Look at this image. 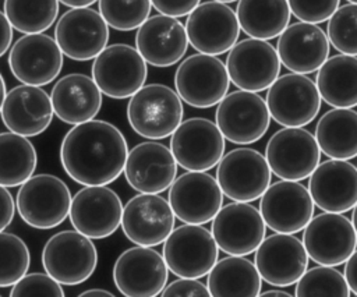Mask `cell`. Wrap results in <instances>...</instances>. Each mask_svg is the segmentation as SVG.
I'll use <instances>...</instances> for the list:
<instances>
[{
  "label": "cell",
  "mask_w": 357,
  "mask_h": 297,
  "mask_svg": "<svg viewBox=\"0 0 357 297\" xmlns=\"http://www.w3.org/2000/svg\"><path fill=\"white\" fill-rule=\"evenodd\" d=\"M225 137L216 123L191 117L178 124L170 137V151L184 170L208 172L223 156Z\"/></svg>",
  "instance_id": "7c38bea8"
},
{
  "label": "cell",
  "mask_w": 357,
  "mask_h": 297,
  "mask_svg": "<svg viewBox=\"0 0 357 297\" xmlns=\"http://www.w3.org/2000/svg\"><path fill=\"white\" fill-rule=\"evenodd\" d=\"M31 265L26 243L17 234L0 231V287H10L21 279Z\"/></svg>",
  "instance_id": "74e56055"
},
{
  "label": "cell",
  "mask_w": 357,
  "mask_h": 297,
  "mask_svg": "<svg viewBox=\"0 0 357 297\" xmlns=\"http://www.w3.org/2000/svg\"><path fill=\"white\" fill-rule=\"evenodd\" d=\"M255 252V268L271 286L289 287L308 268V254L301 240L287 233H275L261 241Z\"/></svg>",
  "instance_id": "cb8c5ba5"
},
{
  "label": "cell",
  "mask_w": 357,
  "mask_h": 297,
  "mask_svg": "<svg viewBox=\"0 0 357 297\" xmlns=\"http://www.w3.org/2000/svg\"><path fill=\"white\" fill-rule=\"evenodd\" d=\"M170 208L183 223L211 222L223 204V192L215 177L206 172L183 173L169 187Z\"/></svg>",
  "instance_id": "7402d4cb"
},
{
  "label": "cell",
  "mask_w": 357,
  "mask_h": 297,
  "mask_svg": "<svg viewBox=\"0 0 357 297\" xmlns=\"http://www.w3.org/2000/svg\"><path fill=\"white\" fill-rule=\"evenodd\" d=\"M11 297H22V296H54L63 297L64 290L61 283L53 279L49 273H25L21 279H18L10 290Z\"/></svg>",
  "instance_id": "60d3db41"
},
{
  "label": "cell",
  "mask_w": 357,
  "mask_h": 297,
  "mask_svg": "<svg viewBox=\"0 0 357 297\" xmlns=\"http://www.w3.org/2000/svg\"><path fill=\"white\" fill-rule=\"evenodd\" d=\"M351 223H353V227L356 230V234H357V204L353 206V213H351Z\"/></svg>",
  "instance_id": "f5cc1de1"
},
{
  "label": "cell",
  "mask_w": 357,
  "mask_h": 297,
  "mask_svg": "<svg viewBox=\"0 0 357 297\" xmlns=\"http://www.w3.org/2000/svg\"><path fill=\"white\" fill-rule=\"evenodd\" d=\"M54 40L68 59L88 61L107 46L109 25L91 7L70 8L56 22Z\"/></svg>",
  "instance_id": "ac0fdd59"
},
{
  "label": "cell",
  "mask_w": 357,
  "mask_h": 297,
  "mask_svg": "<svg viewBox=\"0 0 357 297\" xmlns=\"http://www.w3.org/2000/svg\"><path fill=\"white\" fill-rule=\"evenodd\" d=\"M226 70L238 89L261 92L268 89L280 73L276 49L264 39L247 38L236 42L226 57Z\"/></svg>",
  "instance_id": "e0dca14e"
},
{
  "label": "cell",
  "mask_w": 357,
  "mask_h": 297,
  "mask_svg": "<svg viewBox=\"0 0 357 297\" xmlns=\"http://www.w3.org/2000/svg\"><path fill=\"white\" fill-rule=\"evenodd\" d=\"M329 39L322 28L311 22H294L279 35L276 52L287 70L297 74H311L328 59Z\"/></svg>",
  "instance_id": "f1b7e54d"
},
{
  "label": "cell",
  "mask_w": 357,
  "mask_h": 297,
  "mask_svg": "<svg viewBox=\"0 0 357 297\" xmlns=\"http://www.w3.org/2000/svg\"><path fill=\"white\" fill-rule=\"evenodd\" d=\"M308 191L324 212H347L357 204V167L342 159L318 163L310 174Z\"/></svg>",
  "instance_id": "83f0119b"
},
{
  "label": "cell",
  "mask_w": 357,
  "mask_h": 297,
  "mask_svg": "<svg viewBox=\"0 0 357 297\" xmlns=\"http://www.w3.org/2000/svg\"><path fill=\"white\" fill-rule=\"evenodd\" d=\"M163 297L170 296H190V297H206L209 296V290L206 284L201 283L194 277H180L173 280L160 293Z\"/></svg>",
  "instance_id": "7bdbcfd3"
},
{
  "label": "cell",
  "mask_w": 357,
  "mask_h": 297,
  "mask_svg": "<svg viewBox=\"0 0 357 297\" xmlns=\"http://www.w3.org/2000/svg\"><path fill=\"white\" fill-rule=\"evenodd\" d=\"M71 198L70 188L60 177L39 173L32 174L20 185L15 208L28 226L38 230H49L67 219Z\"/></svg>",
  "instance_id": "3957f363"
},
{
  "label": "cell",
  "mask_w": 357,
  "mask_h": 297,
  "mask_svg": "<svg viewBox=\"0 0 357 297\" xmlns=\"http://www.w3.org/2000/svg\"><path fill=\"white\" fill-rule=\"evenodd\" d=\"M15 201L7 187L0 185V231L6 230L15 215Z\"/></svg>",
  "instance_id": "f6af8a7d"
},
{
  "label": "cell",
  "mask_w": 357,
  "mask_h": 297,
  "mask_svg": "<svg viewBox=\"0 0 357 297\" xmlns=\"http://www.w3.org/2000/svg\"><path fill=\"white\" fill-rule=\"evenodd\" d=\"M38 153L28 137L0 132V185L20 187L36 170Z\"/></svg>",
  "instance_id": "e575fe53"
},
{
  "label": "cell",
  "mask_w": 357,
  "mask_h": 297,
  "mask_svg": "<svg viewBox=\"0 0 357 297\" xmlns=\"http://www.w3.org/2000/svg\"><path fill=\"white\" fill-rule=\"evenodd\" d=\"M261 197V216L275 233H298L314 216V201L310 191L298 181L283 178L275 181Z\"/></svg>",
  "instance_id": "2e32d148"
},
{
  "label": "cell",
  "mask_w": 357,
  "mask_h": 297,
  "mask_svg": "<svg viewBox=\"0 0 357 297\" xmlns=\"http://www.w3.org/2000/svg\"><path fill=\"white\" fill-rule=\"evenodd\" d=\"M326 36L337 52L357 56V4L349 3L336 8L329 17Z\"/></svg>",
  "instance_id": "ab89813d"
},
{
  "label": "cell",
  "mask_w": 357,
  "mask_h": 297,
  "mask_svg": "<svg viewBox=\"0 0 357 297\" xmlns=\"http://www.w3.org/2000/svg\"><path fill=\"white\" fill-rule=\"evenodd\" d=\"M315 139L324 155L349 160L357 156V112L350 107L328 110L317 123Z\"/></svg>",
  "instance_id": "d6a6232c"
},
{
  "label": "cell",
  "mask_w": 357,
  "mask_h": 297,
  "mask_svg": "<svg viewBox=\"0 0 357 297\" xmlns=\"http://www.w3.org/2000/svg\"><path fill=\"white\" fill-rule=\"evenodd\" d=\"M261 296H280V297H290V294L287 291H283V290H266V291H262L259 293Z\"/></svg>",
  "instance_id": "f907efd6"
},
{
  "label": "cell",
  "mask_w": 357,
  "mask_h": 297,
  "mask_svg": "<svg viewBox=\"0 0 357 297\" xmlns=\"http://www.w3.org/2000/svg\"><path fill=\"white\" fill-rule=\"evenodd\" d=\"M271 177L265 156L251 148L229 151L216 169V181L223 195L240 202L258 199L271 184Z\"/></svg>",
  "instance_id": "30bf717a"
},
{
  "label": "cell",
  "mask_w": 357,
  "mask_h": 297,
  "mask_svg": "<svg viewBox=\"0 0 357 297\" xmlns=\"http://www.w3.org/2000/svg\"><path fill=\"white\" fill-rule=\"evenodd\" d=\"M61 4L70 8H77V7H91L93 3L98 0H59Z\"/></svg>",
  "instance_id": "c3c4849f"
},
{
  "label": "cell",
  "mask_w": 357,
  "mask_h": 297,
  "mask_svg": "<svg viewBox=\"0 0 357 297\" xmlns=\"http://www.w3.org/2000/svg\"><path fill=\"white\" fill-rule=\"evenodd\" d=\"M265 159L279 178L301 181L318 166L321 149L310 131L301 127H283L269 138Z\"/></svg>",
  "instance_id": "8fae6325"
},
{
  "label": "cell",
  "mask_w": 357,
  "mask_h": 297,
  "mask_svg": "<svg viewBox=\"0 0 357 297\" xmlns=\"http://www.w3.org/2000/svg\"><path fill=\"white\" fill-rule=\"evenodd\" d=\"M201 0H151L152 7L159 13L170 17L188 15Z\"/></svg>",
  "instance_id": "ee69618b"
},
{
  "label": "cell",
  "mask_w": 357,
  "mask_h": 297,
  "mask_svg": "<svg viewBox=\"0 0 357 297\" xmlns=\"http://www.w3.org/2000/svg\"><path fill=\"white\" fill-rule=\"evenodd\" d=\"M50 100L56 117L75 125L98 116L102 107V92L92 77L71 73L56 81Z\"/></svg>",
  "instance_id": "f546056e"
},
{
  "label": "cell",
  "mask_w": 357,
  "mask_h": 297,
  "mask_svg": "<svg viewBox=\"0 0 357 297\" xmlns=\"http://www.w3.org/2000/svg\"><path fill=\"white\" fill-rule=\"evenodd\" d=\"M230 86L226 66L211 54L197 53L184 59L174 74V88L184 103L197 109L218 105Z\"/></svg>",
  "instance_id": "8992f818"
},
{
  "label": "cell",
  "mask_w": 357,
  "mask_h": 297,
  "mask_svg": "<svg viewBox=\"0 0 357 297\" xmlns=\"http://www.w3.org/2000/svg\"><path fill=\"white\" fill-rule=\"evenodd\" d=\"M183 102L176 91L163 84L142 85L127 105L130 127L146 139H163L183 121Z\"/></svg>",
  "instance_id": "7a4b0ae2"
},
{
  "label": "cell",
  "mask_w": 357,
  "mask_h": 297,
  "mask_svg": "<svg viewBox=\"0 0 357 297\" xmlns=\"http://www.w3.org/2000/svg\"><path fill=\"white\" fill-rule=\"evenodd\" d=\"M340 0H287L290 13L300 21L321 24L336 11Z\"/></svg>",
  "instance_id": "b9f144b4"
},
{
  "label": "cell",
  "mask_w": 357,
  "mask_h": 297,
  "mask_svg": "<svg viewBox=\"0 0 357 297\" xmlns=\"http://www.w3.org/2000/svg\"><path fill=\"white\" fill-rule=\"evenodd\" d=\"M211 233L227 255H248L265 238L266 224L261 212L248 202L233 201L220 206L212 219Z\"/></svg>",
  "instance_id": "44dd1931"
},
{
  "label": "cell",
  "mask_w": 357,
  "mask_h": 297,
  "mask_svg": "<svg viewBox=\"0 0 357 297\" xmlns=\"http://www.w3.org/2000/svg\"><path fill=\"white\" fill-rule=\"evenodd\" d=\"M123 204L106 185H85L71 198L70 222L75 230L92 240L112 236L121 223Z\"/></svg>",
  "instance_id": "d6986e66"
},
{
  "label": "cell",
  "mask_w": 357,
  "mask_h": 297,
  "mask_svg": "<svg viewBox=\"0 0 357 297\" xmlns=\"http://www.w3.org/2000/svg\"><path fill=\"white\" fill-rule=\"evenodd\" d=\"M262 279L255 264L241 255H229L208 272L206 287L212 297L259 296Z\"/></svg>",
  "instance_id": "4dcf8cb0"
},
{
  "label": "cell",
  "mask_w": 357,
  "mask_h": 297,
  "mask_svg": "<svg viewBox=\"0 0 357 297\" xmlns=\"http://www.w3.org/2000/svg\"><path fill=\"white\" fill-rule=\"evenodd\" d=\"M174 213L159 194L139 192L123 206L121 229L135 245L155 247L162 244L174 229Z\"/></svg>",
  "instance_id": "603a6c76"
},
{
  "label": "cell",
  "mask_w": 357,
  "mask_h": 297,
  "mask_svg": "<svg viewBox=\"0 0 357 297\" xmlns=\"http://www.w3.org/2000/svg\"><path fill=\"white\" fill-rule=\"evenodd\" d=\"M63 56L52 36L43 32L24 33L8 52V67L21 84L43 86L53 82L60 74Z\"/></svg>",
  "instance_id": "9a60e30c"
},
{
  "label": "cell",
  "mask_w": 357,
  "mask_h": 297,
  "mask_svg": "<svg viewBox=\"0 0 357 297\" xmlns=\"http://www.w3.org/2000/svg\"><path fill=\"white\" fill-rule=\"evenodd\" d=\"M113 282L126 297H155L169 277L163 257L152 247L135 245L123 251L113 265Z\"/></svg>",
  "instance_id": "4fadbf2b"
},
{
  "label": "cell",
  "mask_w": 357,
  "mask_h": 297,
  "mask_svg": "<svg viewBox=\"0 0 357 297\" xmlns=\"http://www.w3.org/2000/svg\"><path fill=\"white\" fill-rule=\"evenodd\" d=\"M303 230L308 258L319 265H342L357 247L353 223L342 213L324 212L312 216Z\"/></svg>",
  "instance_id": "ffe728a7"
},
{
  "label": "cell",
  "mask_w": 357,
  "mask_h": 297,
  "mask_svg": "<svg viewBox=\"0 0 357 297\" xmlns=\"http://www.w3.org/2000/svg\"><path fill=\"white\" fill-rule=\"evenodd\" d=\"M315 85L321 99L332 107L357 106V57L335 54L318 68Z\"/></svg>",
  "instance_id": "1f68e13d"
},
{
  "label": "cell",
  "mask_w": 357,
  "mask_h": 297,
  "mask_svg": "<svg viewBox=\"0 0 357 297\" xmlns=\"http://www.w3.org/2000/svg\"><path fill=\"white\" fill-rule=\"evenodd\" d=\"M219 247L212 233L201 224L184 223L163 241L162 257L167 269L178 277L199 279L216 264Z\"/></svg>",
  "instance_id": "5b68a950"
},
{
  "label": "cell",
  "mask_w": 357,
  "mask_h": 297,
  "mask_svg": "<svg viewBox=\"0 0 357 297\" xmlns=\"http://www.w3.org/2000/svg\"><path fill=\"white\" fill-rule=\"evenodd\" d=\"M99 13L116 31H134L151 14V0H98Z\"/></svg>",
  "instance_id": "f35d334b"
},
{
  "label": "cell",
  "mask_w": 357,
  "mask_h": 297,
  "mask_svg": "<svg viewBox=\"0 0 357 297\" xmlns=\"http://www.w3.org/2000/svg\"><path fill=\"white\" fill-rule=\"evenodd\" d=\"M7 91H6V81L0 73V110H1V105H3V100H4V96H6Z\"/></svg>",
  "instance_id": "816d5d0a"
},
{
  "label": "cell",
  "mask_w": 357,
  "mask_h": 297,
  "mask_svg": "<svg viewBox=\"0 0 357 297\" xmlns=\"http://www.w3.org/2000/svg\"><path fill=\"white\" fill-rule=\"evenodd\" d=\"M4 14L21 33L47 31L59 15V0H4Z\"/></svg>",
  "instance_id": "d590c367"
},
{
  "label": "cell",
  "mask_w": 357,
  "mask_h": 297,
  "mask_svg": "<svg viewBox=\"0 0 357 297\" xmlns=\"http://www.w3.org/2000/svg\"><path fill=\"white\" fill-rule=\"evenodd\" d=\"M0 114L7 130L24 137L45 132L54 116L50 95L28 84L17 85L6 93Z\"/></svg>",
  "instance_id": "4316f807"
},
{
  "label": "cell",
  "mask_w": 357,
  "mask_h": 297,
  "mask_svg": "<svg viewBox=\"0 0 357 297\" xmlns=\"http://www.w3.org/2000/svg\"><path fill=\"white\" fill-rule=\"evenodd\" d=\"M91 73L103 95L112 99H127L145 85L148 67L135 47L113 43L93 59Z\"/></svg>",
  "instance_id": "52a82bcc"
},
{
  "label": "cell",
  "mask_w": 357,
  "mask_h": 297,
  "mask_svg": "<svg viewBox=\"0 0 357 297\" xmlns=\"http://www.w3.org/2000/svg\"><path fill=\"white\" fill-rule=\"evenodd\" d=\"M123 172L126 181L135 191L160 194L174 181L177 162L166 145L152 139L128 151Z\"/></svg>",
  "instance_id": "d4e9b609"
},
{
  "label": "cell",
  "mask_w": 357,
  "mask_h": 297,
  "mask_svg": "<svg viewBox=\"0 0 357 297\" xmlns=\"http://www.w3.org/2000/svg\"><path fill=\"white\" fill-rule=\"evenodd\" d=\"M42 266L64 286L81 284L98 266V250L92 238L78 230L57 231L43 245Z\"/></svg>",
  "instance_id": "277c9868"
},
{
  "label": "cell",
  "mask_w": 357,
  "mask_h": 297,
  "mask_svg": "<svg viewBox=\"0 0 357 297\" xmlns=\"http://www.w3.org/2000/svg\"><path fill=\"white\" fill-rule=\"evenodd\" d=\"M13 42V26L4 11H0V57L4 56Z\"/></svg>",
  "instance_id": "7dc6e473"
},
{
  "label": "cell",
  "mask_w": 357,
  "mask_h": 297,
  "mask_svg": "<svg viewBox=\"0 0 357 297\" xmlns=\"http://www.w3.org/2000/svg\"><path fill=\"white\" fill-rule=\"evenodd\" d=\"M344 279L350 289V293L357 296V250L344 262Z\"/></svg>",
  "instance_id": "bcb514c9"
},
{
  "label": "cell",
  "mask_w": 357,
  "mask_h": 297,
  "mask_svg": "<svg viewBox=\"0 0 357 297\" xmlns=\"http://www.w3.org/2000/svg\"><path fill=\"white\" fill-rule=\"evenodd\" d=\"M216 125L225 139L248 145L259 141L271 125L266 102L257 92L238 89L218 103Z\"/></svg>",
  "instance_id": "9c48e42d"
},
{
  "label": "cell",
  "mask_w": 357,
  "mask_h": 297,
  "mask_svg": "<svg viewBox=\"0 0 357 297\" xmlns=\"http://www.w3.org/2000/svg\"><path fill=\"white\" fill-rule=\"evenodd\" d=\"M321 95L305 74L290 73L278 77L266 92L271 117L283 127H304L321 110Z\"/></svg>",
  "instance_id": "ba28073f"
},
{
  "label": "cell",
  "mask_w": 357,
  "mask_h": 297,
  "mask_svg": "<svg viewBox=\"0 0 357 297\" xmlns=\"http://www.w3.org/2000/svg\"><path fill=\"white\" fill-rule=\"evenodd\" d=\"M135 49L153 67L174 66L188 49L185 26L176 17L165 14L148 17L137 28Z\"/></svg>",
  "instance_id": "484cf974"
},
{
  "label": "cell",
  "mask_w": 357,
  "mask_h": 297,
  "mask_svg": "<svg viewBox=\"0 0 357 297\" xmlns=\"http://www.w3.org/2000/svg\"><path fill=\"white\" fill-rule=\"evenodd\" d=\"M79 296H107V297H113V293L105 289H88L82 293H79Z\"/></svg>",
  "instance_id": "681fc988"
},
{
  "label": "cell",
  "mask_w": 357,
  "mask_h": 297,
  "mask_svg": "<svg viewBox=\"0 0 357 297\" xmlns=\"http://www.w3.org/2000/svg\"><path fill=\"white\" fill-rule=\"evenodd\" d=\"M127 153L123 132L112 123L95 119L73 125L60 145L64 172L81 185H107L117 180Z\"/></svg>",
  "instance_id": "6da1fadb"
},
{
  "label": "cell",
  "mask_w": 357,
  "mask_h": 297,
  "mask_svg": "<svg viewBox=\"0 0 357 297\" xmlns=\"http://www.w3.org/2000/svg\"><path fill=\"white\" fill-rule=\"evenodd\" d=\"M349 3H354V4H357V0H347Z\"/></svg>",
  "instance_id": "11a10c76"
},
{
  "label": "cell",
  "mask_w": 357,
  "mask_h": 297,
  "mask_svg": "<svg viewBox=\"0 0 357 297\" xmlns=\"http://www.w3.org/2000/svg\"><path fill=\"white\" fill-rule=\"evenodd\" d=\"M188 43L199 53L219 56L229 52L237 42L240 25L231 7L220 1L198 4L187 17Z\"/></svg>",
  "instance_id": "5bb4252c"
},
{
  "label": "cell",
  "mask_w": 357,
  "mask_h": 297,
  "mask_svg": "<svg viewBox=\"0 0 357 297\" xmlns=\"http://www.w3.org/2000/svg\"><path fill=\"white\" fill-rule=\"evenodd\" d=\"M215 1H220V3H233L236 0H215Z\"/></svg>",
  "instance_id": "db71d44e"
},
{
  "label": "cell",
  "mask_w": 357,
  "mask_h": 297,
  "mask_svg": "<svg viewBox=\"0 0 357 297\" xmlns=\"http://www.w3.org/2000/svg\"><path fill=\"white\" fill-rule=\"evenodd\" d=\"M236 15L245 35L269 40L286 29L291 13L287 0H238Z\"/></svg>",
  "instance_id": "836d02e7"
},
{
  "label": "cell",
  "mask_w": 357,
  "mask_h": 297,
  "mask_svg": "<svg viewBox=\"0 0 357 297\" xmlns=\"http://www.w3.org/2000/svg\"><path fill=\"white\" fill-rule=\"evenodd\" d=\"M294 294L297 297H308V296L349 297L350 289L342 272H339L333 266L319 265L303 273V276L296 282Z\"/></svg>",
  "instance_id": "8d00e7d4"
}]
</instances>
